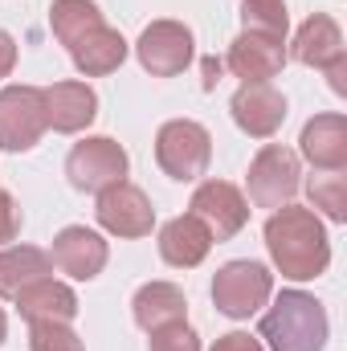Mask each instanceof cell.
<instances>
[{
	"mask_svg": "<svg viewBox=\"0 0 347 351\" xmlns=\"http://www.w3.org/2000/svg\"><path fill=\"white\" fill-rule=\"evenodd\" d=\"M265 250H270L274 265L282 269V278H290V282L323 278L327 265H331V237H327L319 213L302 208L294 200L270 213V221H265Z\"/></svg>",
	"mask_w": 347,
	"mask_h": 351,
	"instance_id": "1",
	"label": "cell"
},
{
	"mask_svg": "<svg viewBox=\"0 0 347 351\" xmlns=\"http://www.w3.org/2000/svg\"><path fill=\"white\" fill-rule=\"evenodd\" d=\"M270 351H323L331 339L327 311L307 290H282L261 315V335Z\"/></svg>",
	"mask_w": 347,
	"mask_h": 351,
	"instance_id": "2",
	"label": "cell"
},
{
	"mask_svg": "<svg viewBox=\"0 0 347 351\" xmlns=\"http://www.w3.org/2000/svg\"><path fill=\"white\" fill-rule=\"evenodd\" d=\"M208 160H213V135L196 119H168L156 131V164L164 168V176L192 184L208 172Z\"/></svg>",
	"mask_w": 347,
	"mask_h": 351,
	"instance_id": "3",
	"label": "cell"
},
{
	"mask_svg": "<svg viewBox=\"0 0 347 351\" xmlns=\"http://www.w3.org/2000/svg\"><path fill=\"white\" fill-rule=\"evenodd\" d=\"M270 298H274V274L261 262L237 258V262H225L213 278V306L225 319H250Z\"/></svg>",
	"mask_w": 347,
	"mask_h": 351,
	"instance_id": "4",
	"label": "cell"
},
{
	"mask_svg": "<svg viewBox=\"0 0 347 351\" xmlns=\"http://www.w3.org/2000/svg\"><path fill=\"white\" fill-rule=\"evenodd\" d=\"M246 188L250 200L258 208H282L298 196L302 188V164L286 143H261V152L254 156L250 172H246Z\"/></svg>",
	"mask_w": 347,
	"mask_h": 351,
	"instance_id": "5",
	"label": "cell"
},
{
	"mask_svg": "<svg viewBox=\"0 0 347 351\" xmlns=\"http://www.w3.org/2000/svg\"><path fill=\"white\" fill-rule=\"evenodd\" d=\"M188 208L213 233V241H229V237H237L250 225V200L229 180H200L192 200H188Z\"/></svg>",
	"mask_w": 347,
	"mask_h": 351,
	"instance_id": "6",
	"label": "cell"
},
{
	"mask_svg": "<svg viewBox=\"0 0 347 351\" xmlns=\"http://www.w3.org/2000/svg\"><path fill=\"white\" fill-rule=\"evenodd\" d=\"M45 123V98L37 86H4L0 90V152H33Z\"/></svg>",
	"mask_w": 347,
	"mask_h": 351,
	"instance_id": "7",
	"label": "cell"
},
{
	"mask_svg": "<svg viewBox=\"0 0 347 351\" xmlns=\"http://www.w3.org/2000/svg\"><path fill=\"white\" fill-rule=\"evenodd\" d=\"M127 168H131L127 152L110 135H90L82 143H74L66 156V176L78 192H102L110 184H123Z\"/></svg>",
	"mask_w": 347,
	"mask_h": 351,
	"instance_id": "8",
	"label": "cell"
},
{
	"mask_svg": "<svg viewBox=\"0 0 347 351\" xmlns=\"http://www.w3.org/2000/svg\"><path fill=\"white\" fill-rule=\"evenodd\" d=\"M192 29L180 21H152L139 41H135V58L152 78H176L192 66Z\"/></svg>",
	"mask_w": 347,
	"mask_h": 351,
	"instance_id": "9",
	"label": "cell"
},
{
	"mask_svg": "<svg viewBox=\"0 0 347 351\" xmlns=\"http://www.w3.org/2000/svg\"><path fill=\"white\" fill-rule=\"evenodd\" d=\"M94 217H98V225L110 237H131L135 241V237H147L156 229V208H152L147 192L135 188V184H127V180L98 192Z\"/></svg>",
	"mask_w": 347,
	"mask_h": 351,
	"instance_id": "10",
	"label": "cell"
},
{
	"mask_svg": "<svg viewBox=\"0 0 347 351\" xmlns=\"http://www.w3.org/2000/svg\"><path fill=\"white\" fill-rule=\"evenodd\" d=\"M53 265L62 274H70L74 282H94L102 274V265L110 258V245L102 241V233H94L86 225H66L53 237Z\"/></svg>",
	"mask_w": 347,
	"mask_h": 351,
	"instance_id": "11",
	"label": "cell"
},
{
	"mask_svg": "<svg viewBox=\"0 0 347 351\" xmlns=\"http://www.w3.org/2000/svg\"><path fill=\"white\" fill-rule=\"evenodd\" d=\"M225 66L233 78H241V86H254V82H270L282 74L286 66V41H274V37H261V33H241L229 53H225Z\"/></svg>",
	"mask_w": 347,
	"mask_h": 351,
	"instance_id": "12",
	"label": "cell"
},
{
	"mask_svg": "<svg viewBox=\"0 0 347 351\" xmlns=\"http://www.w3.org/2000/svg\"><path fill=\"white\" fill-rule=\"evenodd\" d=\"M233 110V123L254 135V139H270L278 135V127L286 123V94L274 90L270 82H254V86H241L229 102Z\"/></svg>",
	"mask_w": 347,
	"mask_h": 351,
	"instance_id": "13",
	"label": "cell"
},
{
	"mask_svg": "<svg viewBox=\"0 0 347 351\" xmlns=\"http://www.w3.org/2000/svg\"><path fill=\"white\" fill-rule=\"evenodd\" d=\"M298 156L315 172H344L347 168V119L344 114H315L298 135Z\"/></svg>",
	"mask_w": 347,
	"mask_h": 351,
	"instance_id": "14",
	"label": "cell"
},
{
	"mask_svg": "<svg viewBox=\"0 0 347 351\" xmlns=\"http://www.w3.org/2000/svg\"><path fill=\"white\" fill-rule=\"evenodd\" d=\"M45 98V123L58 135H78L98 119V94L86 82H53L49 90H41Z\"/></svg>",
	"mask_w": 347,
	"mask_h": 351,
	"instance_id": "15",
	"label": "cell"
},
{
	"mask_svg": "<svg viewBox=\"0 0 347 351\" xmlns=\"http://www.w3.org/2000/svg\"><path fill=\"white\" fill-rule=\"evenodd\" d=\"M12 302L25 323H74L78 319V294L66 282H58L53 274L29 282Z\"/></svg>",
	"mask_w": 347,
	"mask_h": 351,
	"instance_id": "16",
	"label": "cell"
},
{
	"mask_svg": "<svg viewBox=\"0 0 347 351\" xmlns=\"http://www.w3.org/2000/svg\"><path fill=\"white\" fill-rule=\"evenodd\" d=\"M298 66H311V70H327L335 58H344V33L339 25L327 16V12H315L298 25L294 41H290V53Z\"/></svg>",
	"mask_w": 347,
	"mask_h": 351,
	"instance_id": "17",
	"label": "cell"
},
{
	"mask_svg": "<svg viewBox=\"0 0 347 351\" xmlns=\"http://www.w3.org/2000/svg\"><path fill=\"white\" fill-rule=\"evenodd\" d=\"M208 250H213V233L192 213L172 217L160 229V258L168 265H176V269H196V265L208 258Z\"/></svg>",
	"mask_w": 347,
	"mask_h": 351,
	"instance_id": "18",
	"label": "cell"
},
{
	"mask_svg": "<svg viewBox=\"0 0 347 351\" xmlns=\"http://www.w3.org/2000/svg\"><path fill=\"white\" fill-rule=\"evenodd\" d=\"M70 62H74V70L86 74V78L115 74V70L127 62V41H123L119 29L98 25V29H90L86 37H78V41L70 45Z\"/></svg>",
	"mask_w": 347,
	"mask_h": 351,
	"instance_id": "19",
	"label": "cell"
},
{
	"mask_svg": "<svg viewBox=\"0 0 347 351\" xmlns=\"http://www.w3.org/2000/svg\"><path fill=\"white\" fill-rule=\"evenodd\" d=\"M131 315L143 331H156L168 323H188V298L176 282H143L131 298Z\"/></svg>",
	"mask_w": 347,
	"mask_h": 351,
	"instance_id": "20",
	"label": "cell"
},
{
	"mask_svg": "<svg viewBox=\"0 0 347 351\" xmlns=\"http://www.w3.org/2000/svg\"><path fill=\"white\" fill-rule=\"evenodd\" d=\"M53 258L37 245H4L0 250V298H16L29 282L49 278Z\"/></svg>",
	"mask_w": 347,
	"mask_h": 351,
	"instance_id": "21",
	"label": "cell"
},
{
	"mask_svg": "<svg viewBox=\"0 0 347 351\" xmlns=\"http://www.w3.org/2000/svg\"><path fill=\"white\" fill-rule=\"evenodd\" d=\"M98 25H106V21H102V12H98L94 0H53L49 4V29H53V37L66 49L78 37H86L90 29H98Z\"/></svg>",
	"mask_w": 347,
	"mask_h": 351,
	"instance_id": "22",
	"label": "cell"
},
{
	"mask_svg": "<svg viewBox=\"0 0 347 351\" xmlns=\"http://www.w3.org/2000/svg\"><path fill=\"white\" fill-rule=\"evenodd\" d=\"M307 196H311V204H315L327 221H335V225L347 221V176L344 172L311 176V180H307Z\"/></svg>",
	"mask_w": 347,
	"mask_h": 351,
	"instance_id": "23",
	"label": "cell"
},
{
	"mask_svg": "<svg viewBox=\"0 0 347 351\" xmlns=\"http://www.w3.org/2000/svg\"><path fill=\"white\" fill-rule=\"evenodd\" d=\"M241 33H261L274 41H286L290 16H286V0H241Z\"/></svg>",
	"mask_w": 347,
	"mask_h": 351,
	"instance_id": "24",
	"label": "cell"
},
{
	"mask_svg": "<svg viewBox=\"0 0 347 351\" xmlns=\"http://www.w3.org/2000/svg\"><path fill=\"white\" fill-rule=\"evenodd\" d=\"M29 351H86L70 323H29Z\"/></svg>",
	"mask_w": 347,
	"mask_h": 351,
	"instance_id": "25",
	"label": "cell"
},
{
	"mask_svg": "<svg viewBox=\"0 0 347 351\" xmlns=\"http://www.w3.org/2000/svg\"><path fill=\"white\" fill-rule=\"evenodd\" d=\"M147 335H152L147 351H200V335L188 323H168V327H156Z\"/></svg>",
	"mask_w": 347,
	"mask_h": 351,
	"instance_id": "26",
	"label": "cell"
},
{
	"mask_svg": "<svg viewBox=\"0 0 347 351\" xmlns=\"http://www.w3.org/2000/svg\"><path fill=\"white\" fill-rule=\"evenodd\" d=\"M16 233H21V204L12 200V192L0 188V245L16 241Z\"/></svg>",
	"mask_w": 347,
	"mask_h": 351,
	"instance_id": "27",
	"label": "cell"
},
{
	"mask_svg": "<svg viewBox=\"0 0 347 351\" xmlns=\"http://www.w3.org/2000/svg\"><path fill=\"white\" fill-rule=\"evenodd\" d=\"M208 351H265V348H261V339L246 335V331H229V335H221Z\"/></svg>",
	"mask_w": 347,
	"mask_h": 351,
	"instance_id": "28",
	"label": "cell"
},
{
	"mask_svg": "<svg viewBox=\"0 0 347 351\" xmlns=\"http://www.w3.org/2000/svg\"><path fill=\"white\" fill-rule=\"evenodd\" d=\"M12 70H16V41H12V33L0 29V78H8Z\"/></svg>",
	"mask_w": 347,
	"mask_h": 351,
	"instance_id": "29",
	"label": "cell"
},
{
	"mask_svg": "<svg viewBox=\"0 0 347 351\" xmlns=\"http://www.w3.org/2000/svg\"><path fill=\"white\" fill-rule=\"evenodd\" d=\"M323 74H327L331 90H335V94L344 98V94H347V53H344V58H335V62H331V66H327Z\"/></svg>",
	"mask_w": 347,
	"mask_h": 351,
	"instance_id": "30",
	"label": "cell"
},
{
	"mask_svg": "<svg viewBox=\"0 0 347 351\" xmlns=\"http://www.w3.org/2000/svg\"><path fill=\"white\" fill-rule=\"evenodd\" d=\"M213 82H221V62H204V86H213Z\"/></svg>",
	"mask_w": 347,
	"mask_h": 351,
	"instance_id": "31",
	"label": "cell"
},
{
	"mask_svg": "<svg viewBox=\"0 0 347 351\" xmlns=\"http://www.w3.org/2000/svg\"><path fill=\"white\" fill-rule=\"evenodd\" d=\"M8 339V319H4V311H0V343Z\"/></svg>",
	"mask_w": 347,
	"mask_h": 351,
	"instance_id": "32",
	"label": "cell"
}]
</instances>
